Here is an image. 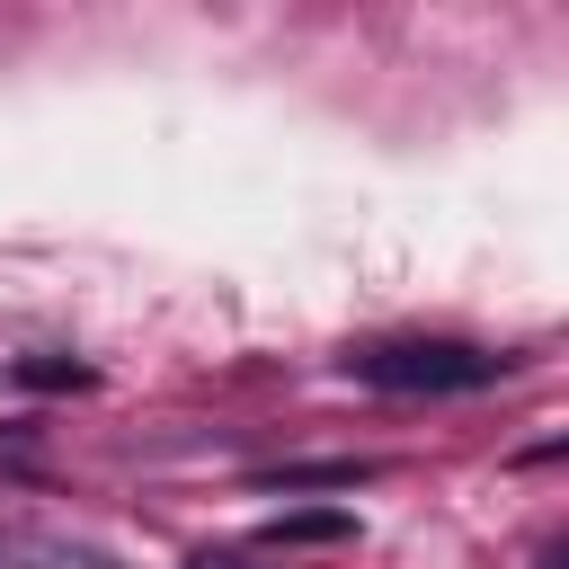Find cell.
Masks as SVG:
<instances>
[{
  "label": "cell",
  "mask_w": 569,
  "mask_h": 569,
  "mask_svg": "<svg viewBox=\"0 0 569 569\" xmlns=\"http://www.w3.org/2000/svg\"><path fill=\"white\" fill-rule=\"evenodd\" d=\"M347 373L373 391H480L507 373V356H489L471 338H382V347H356Z\"/></svg>",
  "instance_id": "1"
},
{
  "label": "cell",
  "mask_w": 569,
  "mask_h": 569,
  "mask_svg": "<svg viewBox=\"0 0 569 569\" xmlns=\"http://www.w3.org/2000/svg\"><path fill=\"white\" fill-rule=\"evenodd\" d=\"M356 533V507H293L267 525V542H347Z\"/></svg>",
  "instance_id": "2"
},
{
  "label": "cell",
  "mask_w": 569,
  "mask_h": 569,
  "mask_svg": "<svg viewBox=\"0 0 569 569\" xmlns=\"http://www.w3.org/2000/svg\"><path fill=\"white\" fill-rule=\"evenodd\" d=\"M18 373H27L36 391H89V365H62V356H27Z\"/></svg>",
  "instance_id": "3"
},
{
  "label": "cell",
  "mask_w": 569,
  "mask_h": 569,
  "mask_svg": "<svg viewBox=\"0 0 569 569\" xmlns=\"http://www.w3.org/2000/svg\"><path fill=\"white\" fill-rule=\"evenodd\" d=\"M187 569H267L258 551H187Z\"/></svg>",
  "instance_id": "4"
}]
</instances>
